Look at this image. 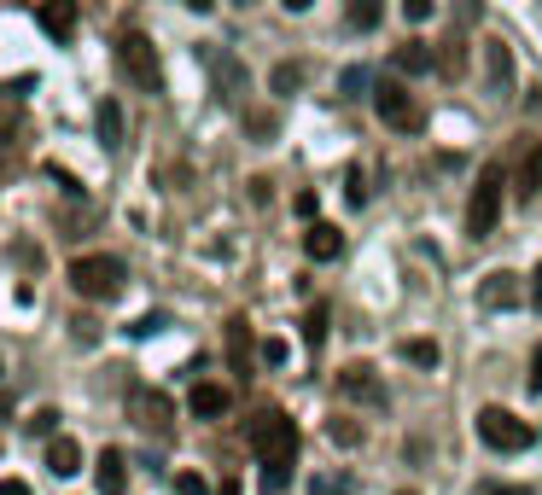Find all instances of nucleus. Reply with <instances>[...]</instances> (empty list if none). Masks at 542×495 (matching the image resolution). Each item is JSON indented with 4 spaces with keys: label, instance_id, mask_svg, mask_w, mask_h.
Wrapping results in <instances>:
<instances>
[{
    "label": "nucleus",
    "instance_id": "nucleus-11",
    "mask_svg": "<svg viewBox=\"0 0 542 495\" xmlns=\"http://www.w3.org/2000/svg\"><path fill=\"white\" fill-rule=\"evenodd\" d=\"M187 408H193V420H222V414L234 408V391L216 385V379H199V385L187 391Z\"/></svg>",
    "mask_w": 542,
    "mask_h": 495
},
{
    "label": "nucleus",
    "instance_id": "nucleus-25",
    "mask_svg": "<svg viewBox=\"0 0 542 495\" xmlns=\"http://www.w3.org/2000/svg\"><path fill=\"white\" fill-rule=\"evenodd\" d=\"M344 198H350L356 210H362V204L373 198V187H368V169H362V164H350V175H344Z\"/></svg>",
    "mask_w": 542,
    "mask_h": 495
},
{
    "label": "nucleus",
    "instance_id": "nucleus-30",
    "mask_svg": "<svg viewBox=\"0 0 542 495\" xmlns=\"http://www.w3.org/2000/svg\"><path fill=\"white\" fill-rule=\"evenodd\" d=\"M175 495H210V484L199 472H175Z\"/></svg>",
    "mask_w": 542,
    "mask_h": 495
},
{
    "label": "nucleus",
    "instance_id": "nucleus-9",
    "mask_svg": "<svg viewBox=\"0 0 542 495\" xmlns=\"http://www.w3.org/2000/svg\"><path fill=\"white\" fill-rule=\"evenodd\" d=\"M339 396L362 402V408H385V402H391V396H385V379H379V373H373L368 362L339 367Z\"/></svg>",
    "mask_w": 542,
    "mask_h": 495
},
{
    "label": "nucleus",
    "instance_id": "nucleus-24",
    "mask_svg": "<svg viewBox=\"0 0 542 495\" xmlns=\"http://www.w3.org/2000/svg\"><path fill=\"white\" fill-rule=\"evenodd\" d=\"M438 70H443V76H461V70H467V41H443V47H438Z\"/></svg>",
    "mask_w": 542,
    "mask_h": 495
},
{
    "label": "nucleus",
    "instance_id": "nucleus-6",
    "mask_svg": "<svg viewBox=\"0 0 542 495\" xmlns=\"http://www.w3.org/2000/svg\"><path fill=\"white\" fill-rule=\"evenodd\" d=\"M502 169H484L478 175V187H473V198H467V233L473 239H484V233H496V222H502Z\"/></svg>",
    "mask_w": 542,
    "mask_h": 495
},
{
    "label": "nucleus",
    "instance_id": "nucleus-28",
    "mask_svg": "<svg viewBox=\"0 0 542 495\" xmlns=\"http://www.w3.org/2000/svg\"><path fill=\"white\" fill-rule=\"evenodd\" d=\"M304 338H309V344H321V338H327V303H315V309L304 315Z\"/></svg>",
    "mask_w": 542,
    "mask_h": 495
},
{
    "label": "nucleus",
    "instance_id": "nucleus-3",
    "mask_svg": "<svg viewBox=\"0 0 542 495\" xmlns=\"http://www.w3.org/2000/svg\"><path fill=\"white\" fill-rule=\"evenodd\" d=\"M123 280H129V268L117 263V257H105V251L70 263V292L88 297V303H111V297L123 292Z\"/></svg>",
    "mask_w": 542,
    "mask_h": 495
},
{
    "label": "nucleus",
    "instance_id": "nucleus-26",
    "mask_svg": "<svg viewBox=\"0 0 542 495\" xmlns=\"http://www.w3.org/2000/svg\"><path fill=\"white\" fill-rule=\"evenodd\" d=\"M24 431H30V437H47V443H53V437H59V408H35L30 420H24Z\"/></svg>",
    "mask_w": 542,
    "mask_h": 495
},
{
    "label": "nucleus",
    "instance_id": "nucleus-2",
    "mask_svg": "<svg viewBox=\"0 0 542 495\" xmlns=\"http://www.w3.org/2000/svg\"><path fill=\"white\" fill-rule=\"evenodd\" d=\"M117 70L129 76V88H140V94H164V65H158L152 35H140V30L117 35Z\"/></svg>",
    "mask_w": 542,
    "mask_h": 495
},
{
    "label": "nucleus",
    "instance_id": "nucleus-32",
    "mask_svg": "<svg viewBox=\"0 0 542 495\" xmlns=\"http://www.w3.org/2000/svg\"><path fill=\"white\" fill-rule=\"evenodd\" d=\"M257 356H263L269 367H280V362H286V338H263V344H257Z\"/></svg>",
    "mask_w": 542,
    "mask_h": 495
},
{
    "label": "nucleus",
    "instance_id": "nucleus-14",
    "mask_svg": "<svg viewBox=\"0 0 542 495\" xmlns=\"http://www.w3.org/2000/svg\"><path fill=\"white\" fill-rule=\"evenodd\" d=\"M484 76H490V94H513V47L508 41H484Z\"/></svg>",
    "mask_w": 542,
    "mask_h": 495
},
{
    "label": "nucleus",
    "instance_id": "nucleus-16",
    "mask_svg": "<svg viewBox=\"0 0 542 495\" xmlns=\"http://www.w3.org/2000/svg\"><path fill=\"white\" fill-rule=\"evenodd\" d=\"M304 251H309V263H333V257L344 251V233L333 228V222H309Z\"/></svg>",
    "mask_w": 542,
    "mask_h": 495
},
{
    "label": "nucleus",
    "instance_id": "nucleus-20",
    "mask_svg": "<svg viewBox=\"0 0 542 495\" xmlns=\"http://www.w3.org/2000/svg\"><path fill=\"white\" fill-rule=\"evenodd\" d=\"M513 181H519V198H542V146H525V158L513 169Z\"/></svg>",
    "mask_w": 542,
    "mask_h": 495
},
{
    "label": "nucleus",
    "instance_id": "nucleus-36",
    "mask_svg": "<svg viewBox=\"0 0 542 495\" xmlns=\"http://www.w3.org/2000/svg\"><path fill=\"white\" fill-rule=\"evenodd\" d=\"M158 327H164V315H140L129 332H135V338H146V332H158Z\"/></svg>",
    "mask_w": 542,
    "mask_h": 495
},
{
    "label": "nucleus",
    "instance_id": "nucleus-23",
    "mask_svg": "<svg viewBox=\"0 0 542 495\" xmlns=\"http://www.w3.org/2000/svg\"><path fill=\"white\" fill-rule=\"evenodd\" d=\"M269 88H274V94H298V88H304V65H274Z\"/></svg>",
    "mask_w": 542,
    "mask_h": 495
},
{
    "label": "nucleus",
    "instance_id": "nucleus-21",
    "mask_svg": "<svg viewBox=\"0 0 542 495\" xmlns=\"http://www.w3.org/2000/svg\"><path fill=\"white\" fill-rule=\"evenodd\" d=\"M379 18H385V0H350V6H344V24L356 35L379 30Z\"/></svg>",
    "mask_w": 542,
    "mask_h": 495
},
{
    "label": "nucleus",
    "instance_id": "nucleus-12",
    "mask_svg": "<svg viewBox=\"0 0 542 495\" xmlns=\"http://www.w3.org/2000/svg\"><path fill=\"white\" fill-rule=\"evenodd\" d=\"M35 24L53 41H70L76 35V0H35Z\"/></svg>",
    "mask_w": 542,
    "mask_h": 495
},
{
    "label": "nucleus",
    "instance_id": "nucleus-17",
    "mask_svg": "<svg viewBox=\"0 0 542 495\" xmlns=\"http://www.w3.org/2000/svg\"><path fill=\"white\" fill-rule=\"evenodd\" d=\"M47 472H53V478H76V472H82V443H76V437H53V443H47Z\"/></svg>",
    "mask_w": 542,
    "mask_h": 495
},
{
    "label": "nucleus",
    "instance_id": "nucleus-31",
    "mask_svg": "<svg viewBox=\"0 0 542 495\" xmlns=\"http://www.w3.org/2000/svg\"><path fill=\"white\" fill-rule=\"evenodd\" d=\"M309 495H350V478H309Z\"/></svg>",
    "mask_w": 542,
    "mask_h": 495
},
{
    "label": "nucleus",
    "instance_id": "nucleus-39",
    "mask_svg": "<svg viewBox=\"0 0 542 495\" xmlns=\"http://www.w3.org/2000/svg\"><path fill=\"white\" fill-rule=\"evenodd\" d=\"M0 495H35V490L24 484V478H0Z\"/></svg>",
    "mask_w": 542,
    "mask_h": 495
},
{
    "label": "nucleus",
    "instance_id": "nucleus-40",
    "mask_svg": "<svg viewBox=\"0 0 542 495\" xmlns=\"http://www.w3.org/2000/svg\"><path fill=\"white\" fill-rule=\"evenodd\" d=\"M484 495H531V490H525V484H490Z\"/></svg>",
    "mask_w": 542,
    "mask_h": 495
},
{
    "label": "nucleus",
    "instance_id": "nucleus-8",
    "mask_svg": "<svg viewBox=\"0 0 542 495\" xmlns=\"http://www.w3.org/2000/svg\"><path fill=\"white\" fill-rule=\"evenodd\" d=\"M129 420H135L140 431H152V437H164V431L175 426V402L164 391H129Z\"/></svg>",
    "mask_w": 542,
    "mask_h": 495
},
{
    "label": "nucleus",
    "instance_id": "nucleus-37",
    "mask_svg": "<svg viewBox=\"0 0 542 495\" xmlns=\"http://www.w3.org/2000/svg\"><path fill=\"white\" fill-rule=\"evenodd\" d=\"M531 391L542 396V344H537V350H531Z\"/></svg>",
    "mask_w": 542,
    "mask_h": 495
},
{
    "label": "nucleus",
    "instance_id": "nucleus-35",
    "mask_svg": "<svg viewBox=\"0 0 542 495\" xmlns=\"http://www.w3.org/2000/svg\"><path fill=\"white\" fill-rule=\"evenodd\" d=\"M12 257H18L24 268H41V251H35V245H12Z\"/></svg>",
    "mask_w": 542,
    "mask_h": 495
},
{
    "label": "nucleus",
    "instance_id": "nucleus-10",
    "mask_svg": "<svg viewBox=\"0 0 542 495\" xmlns=\"http://www.w3.org/2000/svg\"><path fill=\"white\" fill-rule=\"evenodd\" d=\"M519 303H525V280L513 268H496L478 280V309H519Z\"/></svg>",
    "mask_w": 542,
    "mask_h": 495
},
{
    "label": "nucleus",
    "instance_id": "nucleus-15",
    "mask_svg": "<svg viewBox=\"0 0 542 495\" xmlns=\"http://www.w3.org/2000/svg\"><path fill=\"white\" fill-rule=\"evenodd\" d=\"M94 484H100V495H123V490H129V461H123V449H100V461H94Z\"/></svg>",
    "mask_w": 542,
    "mask_h": 495
},
{
    "label": "nucleus",
    "instance_id": "nucleus-1",
    "mask_svg": "<svg viewBox=\"0 0 542 495\" xmlns=\"http://www.w3.org/2000/svg\"><path fill=\"white\" fill-rule=\"evenodd\" d=\"M245 443L263 466H292L298 461V426L280 414V408H263L251 426H245Z\"/></svg>",
    "mask_w": 542,
    "mask_h": 495
},
{
    "label": "nucleus",
    "instance_id": "nucleus-44",
    "mask_svg": "<svg viewBox=\"0 0 542 495\" xmlns=\"http://www.w3.org/2000/svg\"><path fill=\"white\" fill-rule=\"evenodd\" d=\"M239 6H251V0H239Z\"/></svg>",
    "mask_w": 542,
    "mask_h": 495
},
{
    "label": "nucleus",
    "instance_id": "nucleus-4",
    "mask_svg": "<svg viewBox=\"0 0 542 495\" xmlns=\"http://www.w3.org/2000/svg\"><path fill=\"white\" fill-rule=\"evenodd\" d=\"M373 111H379L385 129H397V134H420V129H426V105L408 94L403 76H391V82L373 88Z\"/></svg>",
    "mask_w": 542,
    "mask_h": 495
},
{
    "label": "nucleus",
    "instance_id": "nucleus-42",
    "mask_svg": "<svg viewBox=\"0 0 542 495\" xmlns=\"http://www.w3.org/2000/svg\"><path fill=\"white\" fill-rule=\"evenodd\" d=\"M280 6H286V12H309V6H315V0H280Z\"/></svg>",
    "mask_w": 542,
    "mask_h": 495
},
{
    "label": "nucleus",
    "instance_id": "nucleus-18",
    "mask_svg": "<svg viewBox=\"0 0 542 495\" xmlns=\"http://www.w3.org/2000/svg\"><path fill=\"white\" fill-rule=\"evenodd\" d=\"M228 362H234L239 379L251 373V321H245V315H234V321H228Z\"/></svg>",
    "mask_w": 542,
    "mask_h": 495
},
{
    "label": "nucleus",
    "instance_id": "nucleus-38",
    "mask_svg": "<svg viewBox=\"0 0 542 495\" xmlns=\"http://www.w3.org/2000/svg\"><path fill=\"white\" fill-rule=\"evenodd\" d=\"M292 210H298V216H309V222H315V193H298V198H292Z\"/></svg>",
    "mask_w": 542,
    "mask_h": 495
},
{
    "label": "nucleus",
    "instance_id": "nucleus-7",
    "mask_svg": "<svg viewBox=\"0 0 542 495\" xmlns=\"http://www.w3.org/2000/svg\"><path fill=\"white\" fill-rule=\"evenodd\" d=\"M204 70H210V82H216V99L245 105V94H251V70H245L239 53H228V47H204Z\"/></svg>",
    "mask_w": 542,
    "mask_h": 495
},
{
    "label": "nucleus",
    "instance_id": "nucleus-29",
    "mask_svg": "<svg viewBox=\"0 0 542 495\" xmlns=\"http://www.w3.org/2000/svg\"><path fill=\"white\" fill-rule=\"evenodd\" d=\"M327 437H333L339 449H356V443H362V431L350 426V420H333V426H327Z\"/></svg>",
    "mask_w": 542,
    "mask_h": 495
},
{
    "label": "nucleus",
    "instance_id": "nucleus-5",
    "mask_svg": "<svg viewBox=\"0 0 542 495\" xmlns=\"http://www.w3.org/2000/svg\"><path fill=\"white\" fill-rule=\"evenodd\" d=\"M473 431H478V443H490L496 455H519V449H531V437H537V431L525 426L519 414H508V408H478Z\"/></svg>",
    "mask_w": 542,
    "mask_h": 495
},
{
    "label": "nucleus",
    "instance_id": "nucleus-33",
    "mask_svg": "<svg viewBox=\"0 0 542 495\" xmlns=\"http://www.w3.org/2000/svg\"><path fill=\"white\" fill-rule=\"evenodd\" d=\"M432 6H438V0H403V18H408V24H426Z\"/></svg>",
    "mask_w": 542,
    "mask_h": 495
},
{
    "label": "nucleus",
    "instance_id": "nucleus-22",
    "mask_svg": "<svg viewBox=\"0 0 542 495\" xmlns=\"http://www.w3.org/2000/svg\"><path fill=\"white\" fill-rule=\"evenodd\" d=\"M397 356H403V362H414V367H426V373L443 362V350L432 344V338H403V344H397Z\"/></svg>",
    "mask_w": 542,
    "mask_h": 495
},
{
    "label": "nucleus",
    "instance_id": "nucleus-13",
    "mask_svg": "<svg viewBox=\"0 0 542 495\" xmlns=\"http://www.w3.org/2000/svg\"><path fill=\"white\" fill-rule=\"evenodd\" d=\"M391 65H397V76H432L438 70V47L432 41H403L391 53Z\"/></svg>",
    "mask_w": 542,
    "mask_h": 495
},
{
    "label": "nucleus",
    "instance_id": "nucleus-27",
    "mask_svg": "<svg viewBox=\"0 0 542 495\" xmlns=\"http://www.w3.org/2000/svg\"><path fill=\"white\" fill-rule=\"evenodd\" d=\"M368 82H373L368 65H350V70L339 76V99H362V88H368Z\"/></svg>",
    "mask_w": 542,
    "mask_h": 495
},
{
    "label": "nucleus",
    "instance_id": "nucleus-19",
    "mask_svg": "<svg viewBox=\"0 0 542 495\" xmlns=\"http://www.w3.org/2000/svg\"><path fill=\"white\" fill-rule=\"evenodd\" d=\"M94 123H100V146L117 152V146H123V105H117V99H100V105H94Z\"/></svg>",
    "mask_w": 542,
    "mask_h": 495
},
{
    "label": "nucleus",
    "instance_id": "nucleus-41",
    "mask_svg": "<svg viewBox=\"0 0 542 495\" xmlns=\"http://www.w3.org/2000/svg\"><path fill=\"white\" fill-rule=\"evenodd\" d=\"M531 303H542V263L531 268Z\"/></svg>",
    "mask_w": 542,
    "mask_h": 495
},
{
    "label": "nucleus",
    "instance_id": "nucleus-43",
    "mask_svg": "<svg viewBox=\"0 0 542 495\" xmlns=\"http://www.w3.org/2000/svg\"><path fill=\"white\" fill-rule=\"evenodd\" d=\"M187 6H193V12H210V6H216V0H187Z\"/></svg>",
    "mask_w": 542,
    "mask_h": 495
},
{
    "label": "nucleus",
    "instance_id": "nucleus-34",
    "mask_svg": "<svg viewBox=\"0 0 542 495\" xmlns=\"http://www.w3.org/2000/svg\"><path fill=\"white\" fill-rule=\"evenodd\" d=\"M245 129H251V134H263V140H269V134H274V117H269V111H251V117H245Z\"/></svg>",
    "mask_w": 542,
    "mask_h": 495
}]
</instances>
